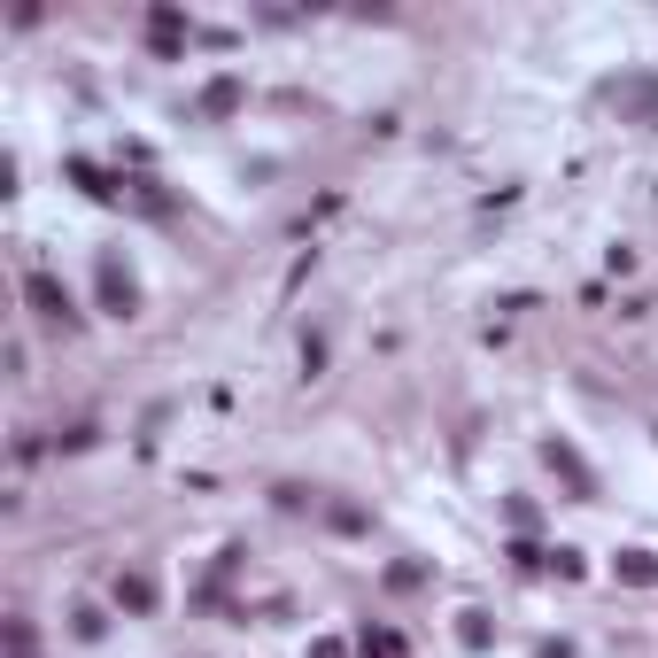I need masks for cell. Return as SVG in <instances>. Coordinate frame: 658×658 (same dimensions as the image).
Returning <instances> with one entry per match:
<instances>
[{"instance_id":"6da1fadb","label":"cell","mask_w":658,"mask_h":658,"mask_svg":"<svg viewBox=\"0 0 658 658\" xmlns=\"http://www.w3.org/2000/svg\"><path fill=\"white\" fill-rule=\"evenodd\" d=\"M24 302L47 326H78V302H70V287H62L55 271H24Z\"/></svg>"},{"instance_id":"7a4b0ae2","label":"cell","mask_w":658,"mask_h":658,"mask_svg":"<svg viewBox=\"0 0 658 658\" xmlns=\"http://www.w3.org/2000/svg\"><path fill=\"white\" fill-rule=\"evenodd\" d=\"M101 310H109V318H132V310H140V287H132V271H124L117 256H101Z\"/></svg>"},{"instance_id":"3957f363","label":"cell","mask_w":658,"mask_h":658,"mask_svg":"<svg viewBox=\"0 0 658 658\" xmlns=\"http://www.w3.org/2000/svg\"><path fill=\"white\" fill-rule=\"evenodd\" d=\"M542 457H550V473L566 480V488H573V496H581V504L597 496V473L581 465V449H573V442H542Z\"/></svg>"},{"instance_id":"277c9868","label":"cell","mask_w":658,"mask_h":658,"mask_svg":"<svg viewBox=\"0 0 658 658\" xmlns=\"http://www.w3.org/2000/svg\"><path fill=\"white\" fill-rule=\"evenodd\" d=\"M148 39L163 47V55H179V39H186V16L171 8V0H163V8H148Z\"/></svg>"},{"instance_id":"5b68a950","label":"cell","mask_w":658,"mask_h":658,"mask_svg":"<svg viewBox=\"0 0 658 658\" xmlns=\"http://www.w3.org/2000/svg\"><path fill=\"white\" fill-rule=\"evenodd\" d=\"M117 612H155V581L148 573H117Z\"/></svg>"},{"instance_id":"8992f818","label":"cell","mask_w":658,"mask_h":658,"mask_svg":"<svg viewBox=\"0 0 658 658\" xmlns=\"http://www.w3.org/2000/svg\"><path fill=\"white\" fill-rule=\"evenodd\" d=\"M240 109V78H210L202 86V117H233Z\"/></svg>"},{"instance_id":"52a82bcc","label":"cell","mask_w":658,"mask_h":658,"mask_svg":"<svg viewBox=\"0 0 658 658\" xmlns=\"http://www.w3.org/2000/svg\"><path fill=\"white\" fill-rule=\"evenodd\" d=\"M457 643H465V651H488V643H496L488 612H457Z\"/></svg>"},{"instance_id":"ba28073f","label":"cell","mask_w":658,"mask_h":658,"mask_svg":"<svg viewBox=\"0 0 658 658\" xmlns=\"http://www.w3.org/2000/svg\"><path fill=\"white\" fill-rule=\"evenodd\" d=\"M70 179L86 186L93 202H109V194H117V186H109V171H101V163H86V155H78V163H70Z\"/></svg>"},{"instance_id":"9c48e42d","label":"cell","mask_w":658,"mask_h":658,"mask_svg":"<svg viewBox=\"0 0 658 658\" xmlns=\"http://www.w3.org/2000/svg\"><path fill=\"white\" fill-rule=\"evenodd\" d=\"M620 581H658V558L651 550H620Z\"/></svg>"},{"instance_id":"30bf717a","label":"cell","mask_w":658,"mask_h":658,"mask_svg":"<svg viewBox=\"0 0 658 658\" xmlns=\"http://www.w3.org/2000/svg\"><path fill=\"white\" fill-rule=\"evenodd\" d=\"M357 658H403V643H395L388 628H364V643H357Z\"/></svg>"},{"instance_id":"8fae6325","label":"cell","mask_w":658,"mask_h":658,"mask_svg":"<svg viewBox=\"0 0 658 658\" xmlns=\"http://www.w3.org/2000/svg\"><path fill=\"white\" fill-rule=\"evenodd\" d=\"M550 566L566 573V581H581V573H589V558H581V550H550Z\"/></svg>"}]
</instances>
